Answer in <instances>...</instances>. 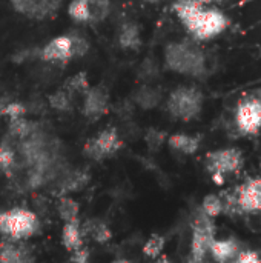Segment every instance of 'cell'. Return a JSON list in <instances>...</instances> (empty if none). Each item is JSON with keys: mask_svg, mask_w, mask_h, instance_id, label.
<instances>
[{"mask_svg": "<svg viewBox=\"0 0 261 263\" xmlns=\"http://www.w3.org/2000/svg\"><path fill=\"white\" fill-rule=\"evenodd\" d=\"M174 9L189 34L198 40L212 39L228 26V18L222 11L205 8L195 0H177Z\"/></svg>", "mask_w": 261, "mask_h": 263, "instance_id": "6da1fadb", "label": "cell"}, {"mask_svg": "<svg viewBox=\"0 0 261 263\" xmlns=\"http://www.w3.org/2000/svg\"><path fill=\"white\" fill-rule=\"evenodd\" d=\"M154 263H172L168 257H165V256H160V257H157L155 260H154Z\"/></svg>", "mask_w": 261, "mask_h": 263, "instance_id": "f1b7e54d", "label": "cell"}, {"mask_svg": "<svg viewBox=\"0 0 261 263\" xmlns=\"http://www.w3.org/2000/svg\"><path fill=\"white\" fill-rule=\"evenodd\" d=\"M214 239H215L214 219L208 217L202 210H198L192 222V236H191L188 263H205Z\"/></svg>", "mask_w": 261, "mask_h": 263, "instance_id": "5b68a950", "label": "cell"}, {"mask_svg": "<svg viewBox=\"0 0 261 263\" xmlns=\"http://www.w3.org/2000/svg\"><path fill=\"white\" fill-rule=\"evenodd\" d=\"M112 263H132V262H129V260H126V259H118V260H115V262H112Z\"/></svg>", "mask_w": 261, "mask_h": 263, "instance_id": "4dcf8cb0", "label": "cell"}, {"mask_svg": "<svg viewBox=\"0 0 261 263\" xmlns=\"http://www.w3.org/2000/svg\"><path fill=\"white\" fill-rule=\"evenodd\" d=\"M203 97L195 88H177L168 99V111L172 117L180 120H192L200 114Z\"/></svg>", "mask_w": 261, "mask_h": 263, "instance_id": "52a82bcc", "label": "cell"}, {"mask_svg": "<svg viewBox=\"0 0 261 263\" xmlns=\"http://www.w3.org/2000/svg\"><path fill=\"white\" fill-rule=\"evenodd\" d=\"M82 233L83 237H91L94 242L97 243H108L112 239V233L109 230V227L98 220V219H89L82 225Z\"/></svg>", "mask_w": 261, "mask_h": 263, "instance_id": "9a60e30c", "label": "cell"}, {"mask_svg": "<svg viewBox=\"0 0 261 263\" xmlns=\"http://www.w3.org/2000/svg\"><path fill=\"white\" fill-rule=\"evenodd\" d=\"M243 153L237 148H223L211 151L206 156L205 166L212 176L214 183L223 185L228 174H235L243 168Z\"/></svg>", "mask_w": 261, "mask_h": 263, "instance_id": "8992f818", "label": "cell"}, {"mask_svg": "<svg viewBox=\"0 0 261 263\" xmlns=\"http://www.w3.org/2000/svg\"><path fill=\"white\" fill-rule=\"evenodd\" d=\"M235 125L242 136H257L261 129V96L240 100L235 109Z\"/></svg>", "mask_w": 261, "mask_h": 263, "instance_id": "ba28073f", "label": "cell"}, {"mask_svg": "<svg viewBox=\"0 0 261 263\" xmlns=\"http://www.w3.org/2000/svg\"><path fill=\"white\" fill-rule=\"evenodd\" d=\"M148 3H158V2H163V0H146Z\"/></svg>", "mask_w": 261, "mask_h": 263, "instance_id": "1f68e13d", "label": "cell"}, {"mask_svg": "<svg viewBox=\"0 0 261 263\" xmlns=\"http://www.w3.org/2000/svg\"><path fill=\"white\" fill-rule=\"evenodd\" d=\"M3 114H6L11 120H15V119H20L23 114H25V108L20 105V103H11V105H6L5 108L0 109Z\"/></svg>", "mask_w": 261, "mask_h": 263, "instance_id": "4316f807", "label": "cell"}, {"mask_svg": "<svg viewBox=\"0 0 261 263\" xmlns=\"http://www.w3.org/2000/svg\"><path fill=\"white\" fill-rule=\"evenodd\" d=\"M212 263H215V262H212Z\"/></svg>", "mask_w": 261, "mask_h": 263, "instance_id": "d6a6232c", "label": "cell"}, {"mask_svg": "<svg viewBox=\"0 0 261 263\" xmlns=\"http://www.w3.org/2000/svg\"><path fill=\"white\" fill-rule=\"evenodd\" d=\"M223 200V214H261V177H249L229 193L220 194Z\"/></svg>", "mask_w": 261, "mask_h": 263, "instance_id": "7a4b0ae2", "label": "cell"}, {"mask_svg": "<svg viewBox=\"0 0 261 263\" xmlns=\"http://www.w3.org/2000/svg\"><path fill=\"white\" fill-rule=\"evenodd\" d=\"M165 245H166V239L165 236L162 234H152L143 245V254L148 257V259H157L162 256L163 250H165Z\"/></svg>", "mask_w": 261, "mask_h": 263, "instance_id": "ffe728a7", "label": "cell"}, {"mask_svg": "<svg viewBox=\"0 0 261 263\" xmlns=\"http://www.w3.org/2000/svg\"><path fill=\"white\" fill-rule=\"evenodd\" d=\"M68 12L77 22H91L89 0H72L69 3Z\"/></svg>", "mask_w": 261, "mask_h": 263, "instance_id": "7402d4cb", "label": "cell"}, {"mask_svg": "<svg viewBox=\"0 0 261 263\" xmlns=\"http://www.w3.org/2000/svg\"><path fill=\"white\" fill-rule=\"evenodd\" d=\"M106 109H108V92L100 86L86 89L85 106H83L85 114L91 119H98L106 112Z\"/></svg>", "mask_w": 261, "mask_h": 263, "instance_id": "4fadbf2b", "label": "cell"}, {"mask_svg": "<svg viewBox=\"0 0 261 263\" xmlns=\"http://www.w3.org/2000/svg\"><path fill=\"white\" fill-rule=\"evenodd\" d=\"M195 2H198L202 5H206V3H212V2H218V0H195Z\"/></svg>", "mask_w": 261, "mask_h": 263, "instance_id": "f546056e", "label": "cell"}, {"mask_svg": "<svg viewBox=\"0 0 261 263\" xmlns=\"http://www.w3.org/2000/svg\"><path fill=\"white\" fill-rule=\"evenodd\" d=\"M231 263H261V256L255 250H242Z\"/></svg>", "mask_w": 261, "mask_h": 263, "instance_id": "cb8c5ba5", "label": "cell"}, {"mask_svg": "<svg viewBox=\"0 0 261 263\" xmlns=\"http://www.w3.org/2000/svg\"><path fill=\"white\" fill-rule=\"evenodd\" d=\"M122 145L123 142L117 129L108 128L98 133L94 139H91L85 145V154L92 160H103L106 157L114 156L122 148Z\"/></svg>", "mask_w": 261, "mask_h": 263, "instance_id": "9c48e42d", "label": "cell"}, {"mask_svg": "<svg viewBox=\"0 0 261 263\" xmlns=\"http://www.w3.org/2000/svg\"><path fill=\"white\" fill-rule=\"evenodd\" d=\"M68 89L69 91H86L88 89V80L83 72L77 74L68 82Z\"/></svg>", "mask_w": 261, "mask_h": 263, "instance_id": "484cf974", "label": "cell"}, {"mask_svg": "<svg viewBox=\"0 0 261 263\" xmlns=\"http://www.w3.org/2000/svg\"><path fill=\"white\" fill-rule=\"evenodd\" d=\"M165 62L171 71L185 76H200L205 71L203 52L186 42L171 43L165 51Z\"/></svg>", "mask_w": 261, "mask_h": 263, "instance_id": "3957f363", "label": "cell"}, {"mask_svg": "<svg viewBox=\"0 0 261 263\" xmlns=\"http://www.w3.org/2000/svg\"><path fill=\"white\" fill-rule=\"evenodd\" d=\"M75 57V43L71 35H57L49 40L40 51V59L45 62H68Z\"/></svg>", "mask_w": 261, "mask_h": 263, "instance_id": "30bf717a", "label": "cell"}, {"mask_svg": "<svg viewBox=\"0 0 261 263\" xmlns=\"http://www.w3.org/2000/svg\"><path fill=\"white\" fill-rule=\"evenodd\" d=\"M0 263H29V260L22 248L8 240L0 243Z\"/></svg>", "mask_w": 261, "mask_h": 263, "instance_id": "e0dca14e", "label": "cell"}, {"mask_svg": "<svg viewBox=\"0 0 261 263\" xmlns=\"http://www.w3.org/2000/svg\"><path fill=\"white\" fill-rule=\"evenodd\" d=\"M62 243L69 253H74L83 247V233H82V225L78 220L65 222V227L62 231Z\"/></svg>", "mask_w": 261, "mask_h": 263, "instance_id": "5bb4252c", "label": "cell"}, {"mask_svg": "<svg viewBox=\"0 0 261 263\" xmlns=\"http://www.w3.org/2000/svg\"><path fill=\"white\" fill-rule=\"evenodd\" d=\"M168 143L172 149L182 154H188V156L197 153V149L200 148V139L194 136H188V134H174L169 137Z\"/></svg>", "mask_w": 261, "mask_h": 263, "instance_id": "2e32d148", "label": "cell"}, {"mask_svg": "<svg viewBox=\"0 0 261 263\" xmlns=\"http://www.w3.org/2000/svg\"><path fill=\"white\" fill-rule=\"evenodd\" d=\"M71 254H72L71 256V262L72 263H91V260H89V250L85 248V247L78 248L77 251H74Z\"/></svg>", "mask_w": 261, "mask_h": 263, "instance_id": "83f0119b", "label": "cell"}, {"mask_svg": "<svg viewBox=\"0 0 261 263\" xmlns=\"http://www.w3.org/2000/svg\"><path fill=\"white\" fill-rule=\"evenodd\" d=\"M14 162H15V156L12 148L8 143H2L0 145V168L5 173H9L14 168Z\"/></svg>", "mask_w": 261, "mask_h": 263, "instance_id": "603a6c76", "label": "cell"}, {"mask_svg": "<svg viewBox=\"0 0 261 263\" xmlns=\"http://www.w3.org/2000/svg\"><path fill=\"white\" fill-rule=\"evenodd\" d=\"M69 103H71V99H69V96H68L65 91H58V92H55V94L51 97V105H52L55 109L63 111V109H66V108L69 106Z\"/></svg>", "mask_w": 261, "mask_h": 263, "instance_id": "d4e9b609", "label": "cell"}, {"mask_svg": "<svg viewBox=\"0 0 261 263\" xmlns=\"http://www.w3.org/2000/svg\"><path fill=\"white\" fill-rule=\"evenodd\" d=\"M57 213L62 217V220H65V222L78 220L80 206L71 197H60L58 202H57Z\"/></svg>", "mask_w": 261, "mask_h": 263, "instance_id": "d6986e66", "label": "cell"}, {"mask_svg": "<svg viewBox=\"0 0 261 263\" xmlns=\"http://www.w3.org/2000/svg\"><path fill=\"white\" fill-rule=\"evenodd\" d=\"M37 216L25 208H14L0 213V234L12 242L25 240L38 230Z\"/></svg>", "mask_w": 261, "mask_h": 263, "instance_id": "277c9868", "label": "cell"}, {"mask_svg": "<svg viewBox=\"0 0 261 263\" xmlns=\"http://www.w3.org/2000/svg\"><path fill=\"white\" fill-rule=\"evenodd\" d=\"M14 8L32 18H42L54 12L62 0H11Z\"/></svg>", "mask_w": 261, "mask_h": 263, "instance_id": "7c38bea8", "label": "cell"}, {"mask_svg": "<svg viewBox=\"0 0 261 263\" xmlns=\"http://www.w3.org/2000/svg\"><path fill=\"white\" fill-rule=\"evenodd\" d=\"M120 45L122 48L126 49H137L142 43V37H140V29L135 23H126L123 25L120 35H118Z\"/></svg>", "mask_w": 261, "mask_h": 263, "instance_id": "ac0fdd59", "label": "cell"}, {"mask_svg": "<svg viewBox=\"0 0 261 263\" xmlns=\"http://www.w3.org/2000/svg\"><path fill=\"white\" fill-rule=\"evenodd\" d=\"M243 250V245L235 237L214 239L209 248V256L215 263H231Z\"/></svg>", "mask_w": 261, "mask_h": 263, "instance_id": "8fae6325", "label": "cell"}, {"mask_svg": "<svg viewBox=\"0 0 261 263\" xmlns=\"http://www.w3.org/2000/svg\"><path fill=\"white\" fill-rule=\"evenodd\" d=\"M200 210L211 219H217L218 216L223 214V200L220 196L217 194H208L203 202H202V206Z\"/></svg>", "mask_w": 261, "mask_h": 263, "instance_id": "44dd1931", "label": "cell"}]
</instances>
